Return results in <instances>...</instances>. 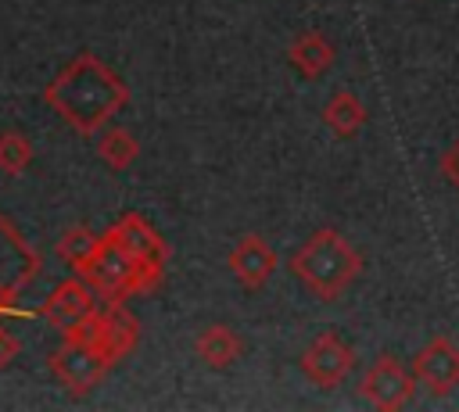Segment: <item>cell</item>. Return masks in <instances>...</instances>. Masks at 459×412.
<instances>
[{
	"label": "cell",
	"mask_w": 459,
	"mask_h": 412,
	"mask_svg": "<svg viewBox=\"0 0 459 412\" xmlns=\"http://www.w3.org/2000/svg\"><path fill=\"white\" fill-rule=\"evenodd\" d=\"M43 100L75 133L90 136L129 104V86L97 54H79L47 82Z\"/></svg>",
	"instance_id": "1"
},
{
	"label": "cell",
	"mask_w": 459,
	"mask_h": 412,
	"mask_svg": "<svg viewBox=\"0 0 459 412\" xmlns=\"http://www.w3.org/2000/svg\"><path fill=\"white\" fill-rule=\"evenodd\" d=\"M290 272L319 297L337 301L362 272V254L337 233V229H316L294 254Z\"/></svg>",
	"instance_id": "2"
},
{
	"label": "cell",
	"mask_w": 459,
	"mask_h": 412,
	"mask_svg": "<svg viewBox=\"0 0 459 412\" xmlns=\"http://www.w3.org/2000/svg\"><path fill=\"white\" fill-rule=\"evenodd\" d=\"M165 265H151L140 262L136 254H129L111 233L100 236V247L93 254V262L82 269L86 283H93V290H100L108 301H122L129 294H143L161 279Z\"/></svg>",
	"instance_id": "3"
},
{
	"label": "cell",
	"mask_w": 459,
	"mask_h": 412,
	"mask_svg": "<svg viewBox=\"0 0 459 412\" xmlns=\"http://www.w3.org/2000/svg\"><path fill=\"white\" fill-rule=\"evenodd\" d=\"M47 365H50V373L57 376L61 387H68L72 394H86V391H93V387L104 380V373L111 369V358H108L104 351H97V348L65 340L61 348L50 351Z\"/></svg>",
	"instance_id": "4"
},
{
	"label": "cell",
	"mask_w": 459,
	"mask_h": 412,
	"mask_svg": "<svg viewBox=\"0 0 459 412\" xmlns=\"http://www.w3.org/2000/svg\"><path fill=\"white\" fill-rule=\"evenodd\" d=\"M36 272H39L36 251L22 240V233L0 211V308H7L32 283Z\"/></svg>",
	"instance_id": "5"
},
{
	"label": "cell",
	"mask_w": 459,
	"mask_h": 412,
	"mask_svg": "<svg viewBox=\"0 0 459 412\" xmlns=\"http://www.w3.org/2000/svg\"><path fill=\"white\" fill-rule=\"evenodd\" d=\"M412 391H416V373L405 369V365H402L398 358H391V355H380V358L366 369V376H362V398H366L373 408H380V412L402 408V405L412 398Z\"/></svg>",
	"instance_id": "6"
},
{
	"label": "cell",
	"mask_w": 459,
	"mask_h": 412,
	"mask_svg": "<svg viewBox=\"0 0 459 412\" xmlns=\"http://www.w3.org/2000/svg\"><path fill=\"white\" fill-rule=\"evenodd\" d=\"M351 365H355V351L333 333V330H326V333H319L308 348H305V355H301V373L316 383V387H337V383H344V376L351 373Z\"/></svg>",
	"instance_id": "7"
},
{
	"label": "cell",
	"mask_w": 459,
	"mask_h": 412,
	"mask_svg": "<svg viewBox=\"0 0 459 412\" xmlns=\"http://www.w3.org/2000/svg\"><path fill=\"white\" fill-rule=\"evenodd\" d=\"M230 272L244 290H258L276 272V251L258 233H244L230 251Z\"/></svg>",
	"instance_id": "8"
},
{
	"label": "cell",
	"mask_w": 459,
	"mask_h": 412,
	"mask_svg": "<svg viewBox=\"0 0 459 412\" xmlns=\"http://www.w3.org/2000/svg\"><path fill=\"white\" fill-rule=\"evenodd\" d=\"M412 373L423 387H430V394H448L459 383V348H455V340L434 337L412 358Z\"/></svg>",
	"instance_id": "9"
},
{
	"label": "cell",
	"mask_w": 459,
	"mask_h": 412,
	"mask_svg": "<svg viewBox=\"0 0 459 412\" xmlns=\"http://www.w3.org/2000/svg\"><path fill=\"white\" fill-rule=\"evenodd\" d=\"M97 312V294H93V283H82V279H61L47 305H43V315L50 326H57L61 333L72 330L75 322H82L86 315Z\"/></svg>",
	"instance_id": "10"
},
{
	"label": "cell",
	"mask_w": 459,
	"mask_h": 412,
	"mask_svg": "<svg viewBox=\"0 0 459 412\" xmlns=\"http://www.w3.org/2000/svg\"><path fill=\"white\" fill-rule=\"evenodd\" d=\"M129 254H136L140 262H151V265H165V258H169V247H165V240H161V233L143 219V215H136V211H129V215H122L111 229H108Z\"/></svg>",
	"instance_id": "11"
},
{
	"label": "cell",
	"mask_w": 459,
	"mask_h": 412,
	"mask_svg": "<svg viewBox=\"0 0 459 412\" xmlns=\"http://www.w3.org/2000/svg\"><path fill=\"white\" fill-rule=\"evenodd\" d=\"M287 61H290L305 79H319V75L333 64V43H330L323 32H316V29L298 32V36L290 39V47H287Z\"/></svg>",
	"instance_id": "12"
},
{
	"label": "cell",
	"mask_w": 459,
	"mask_h": 412,
	"mask_svg": "<svg viewBox=\"0 0 459 412\" xmlns=\"http://www.w3.org/2000/svg\"><path fill=\"white\" fill-rule=\"evenodd\" d=\"M194 351L201 355L204 365H212V369H226V365H233V362L240 358V337H237L230 326L215 322V326L201 330V337L194 340Z\"/></svg>",
	"instance_id": "13"
},
{
	"label": "cell",
	"mask_w": 459,
	"mask_h": 412,
	"mask_svg": "<svg viewBox=\"0 0 459 412\" xmlns=\"http://www.w3.org/2000/svg\"><path fill=\"white\" fill-rule=\"evenodd\" d=\"M323 122H326L341 140H348V136H355V133L366 125V107H362V100H359L351 90H337V93L326 100V107H323Z\"/></svg>",
	"instance_id": "14"
},
{
	"label": "cell",
	"mask_w": 459,
	"mask_h": 412,
	"mask_svg": "<svg viewBox=\"0 0 459 412\" xmlns=\"http://www.w3.org/2000/svg\"><path fill=\"white\" fill-rule=\"evenodd\" d=\"M104 319H108L104 355H108L111 362H118V358H122V355H129V351H133V344H136V319H133L118 301H108Z\"/></svg>",
	"instance_id": "15"
},
{
	"label": "cell",
	"mask_w": 459,
	"mask_h": 412,
	"mask_svg": "<svg viewBox=\"0 0 459 412\" xmlns=\"http://www.w3.org/2000/svg\"><path fill=\"white\" fill-rule=\"evenodd\" d=\"M136 154H140V143H136V136L129 129H118L115 125V129H104L97 136V158L108 168H115V172H126L136 161Z\"/></svg>",
	"instance_id": "16"
},
{
	"label": "cell",
	"mask_w": 459,
	"mask_h": 412,
	"mask_svg": "<svg viewBox=\"0 0 459 412\" xmlns=\"http://www.w3.org/2000/svg\"><path fill=\"white\" fill-rule=\"evenodd\" d=\"M97 247H100V236H93L86 226H72V229H65L61 240H57V254H61L75 272H82V269L93 262Z\"/></svg>",
	"instance_id": "17"
},
{
	"label": "cell",
	"mask_w": 459,
	"mask_h": 412,
	"mask_svg": "<svg viewBox=\"0 0 459 412\" xmlns=\"http://www.w3.org/2000/svg\"><path fill=\"white\" fill-rule=\"evenodd\" d=\"M29 165H32V143L14 129L0 133V172L22 176Z\"/></svg>",
	"instance_id": "18"
},
{
	"label": "cell",
	"mask_w": 459,
	"mask_h": 412,
	"mask_svg": "<svg viewBox=\"0 0 459 412\" xmlns=\"http://www.w3.org/2000/svg\"><path fill=\"white\" fill-rule=\"evenodd\" d=\"M441 176L459 190V140L441 154Z\"/></svg>",
	"instance_id": "19"
},
{
	"label": "cell",
	"mask_w": 459,
	"mask_h": 412,
	"mask_svg": "<svg viewBox=\"0 0 459 412\" xmlns=\"http://www.w3.org/2000/svg\"><path fill=\"white\" fill-rule=\"evenodd\" d=\"M18 355V340L7 333V330H0V369L4 365H11V358Z\"/></svg>",
	"instance_id": "20"
}]
</instances>
